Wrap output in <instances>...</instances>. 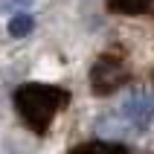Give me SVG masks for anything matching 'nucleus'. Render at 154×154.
I'll list each match as a JSON object with an SVG mask.
<instances>
[{
  "instance_id": "nucleus-1",
  "label": "nucleus",
  "mask_w": 154,
  "mask_h": 154,
  "mask_svg": "<svg viewBox=\"0 0 154 154\" xmlns=\"http://www.w3.org/2000/svg\"><path fill=\"white\" fill-rule=\"evenodd\" d=\"M67 102H70V93L55 85L29 82V85H20L15 90V108L20 113V119L38 134H47L50 122L55 119L58 111L67 108Z\"/></svg>"
},
{
  "instance_id": "nucleus-2",
  "label": "nucleus",
  "mask_w": 154,
  "mask_h": 154,
  "mask_svg": "<svg viewBox=\"0 0 154 154\" xmlns=\"http://www.w3.org/2000/svg\"><path fill=\"white\" fill-rule=\"evenodd\" d=\"M128 79H131L128 64H125L119 55H102V58L93 64V70H90V87H93V93H99V96L116 93Z\"/></svg>"
},
{
  "instance_id": "nucleus-3",
  "label": "nucleus",
  "mask_w": 154,
  "mask_h": 154,
  "mask_svg": "<svg viewBox=\"0 0 154 154\" xmlns=\"http://www.w3.org/2000/svg\"><path fill=\"white\" fill-rule=\"evenodd\" d=\"M122 116H125V122H131L134 128H146L148 122H151L154 116V93H148V90H134V93L125 99V105H122Z\"/></svg>"
},
{
  "instance_id": "nucleus-4",
  "label": "nucleus",
  "mask_w": 154,
  "mask_h": 154,
  "mask_svg": "<svg viewBox=\"0 0 154 154\" xmlns=\"http://www.w3.org/2000/svg\"><path fill=\"white\" fill-rule=\"evenodd\" d=\"M70 154H128V146H122L119 140H96L76 146Z\"/></svg>"
},
{
  "instance_id": "nucleus-5",
  "label": "nucleus",
  "mask_w": 154,
  "mask_h": 154,
  "mask_svg": "<svg viewBox=\"0 0 154 154\" xmlns=\"http://www.w3.org/2000/svg\"><path fill=\"white\" fill-rule=\"evenodd\" d=\"M108 6L119 15H143L154 9V0H108Z\"/></svg>"
},
{
  "instance_id": "nucleus-6",
  "label": "nucleus",
  "mask_w": 154,
  "mask_h": 154,
  "mask_svg": "<svg viewBox=\"0 0 154 154\" xmlns=\"http://www.w3.org/2000/svg\"><path fill=\"white\" fill-rule=\"evenodd\" d=\"M32 26H35L32 17L20 12V15H15L12 20H9V35H12V38H26V35L32 32Z\"/></svg>"
},
{
  "instance_id": "nucleus-7",
  "label": "nucleus",
  "mask_w": 154,
  "mask_h": 154,
  "mask_svg": "<svg viewBox=\"0 0 154 154\" xmlns=\"http://www.w3.org/2000/svg\"><path fill=\"white\" fill-rule=\"evenodd\" d=\"M35 0H0V12H9V15H20L23 9H29Z\"/></svg>"
}]
</instances>
